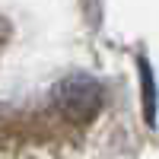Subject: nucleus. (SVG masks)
Returning a JSON list of instances; mask_svg holds the SVG:
<instances>
[{"label": "nucleus", "instance_id": "f257e3e1", "mask_svg": "<svg viewBox=\"0 0 159 159\" xmlns=\"http://www.w3.org/2000/svg\"><path fill=\"white\" fill-rule=\"evenodd\" d=\"M54 105L70 121H89L102 108V86L89 76H67L54 86Z\"/></svg>", "mask_w": 159, "mask_h": 159}, {"label": "nucleus", "instance_id": "f03ea898", "mask_svg": "<svg viewBox=\"0 0 159 159\" xmlns=\"http://www.w3.org/2000/svg\"><path fill=\"white\" fill-rule=\"evenodd\" d=\"M143 70V86H147V121L153 124V80H150V67L147 64H140Z\"/></svg>", "mask_w": 159, "mask_h": 159}]
</instances>
